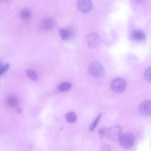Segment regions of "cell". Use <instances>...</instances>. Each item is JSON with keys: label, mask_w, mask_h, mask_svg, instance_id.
<instances>
[{"label": "cell", "mask_w": 151, "mask_h": 151, "mask_svg": "<svg viewBox=\"0 0 151 151\" xmlns=\"http://www.w3.org/2000/svg\"><path fill=\"white\" fill-rule=\"evenodd\" d=\"M118 140L120 145L122 148L129 149L134 145L135 138L132 134L127 132L122 134Z\"/></svg>", "instance_id": "cell-1"}, {"label": "cell", "mask_w": 151, "mask_h": 151, "mask_svg": "<svg viewBox=\"0 0 151 151\" xmlns=\"http://www.w3.org/2000/svg\"><path fill=\"white\" fill-rule=\"evenodd\" d=\"M88 71L92 76L97 78L102 76L105 73L103 66L97 61L93 62L90 64L89 68Z\"/></svg>", "instance_id": "cell-2"}, {"label": "cell", "mask_w": 151, "mask_h": 151, "mask_svg": "<svg viewBox=\"0 0 151 151\" xmlns=\"http://www.w3.org/2000/svg\"><path fill=\"white\" fill-rule=\"evenodd\" d=\"M126 82L121 78H117L114 80L111 84L112 90L117 93L122 92L127 87Z\"/></svg>", "instance_id": "cell-3"}, {"label": "cell", "mask_w": 151, "mask_h": 151, "mask_svg": "<svg viewBox=\"0 0 151 151\" xmlns=\"http://www.w3.org/2000/svg\"><path fill=\"white\" fill-rule=\"evenodd\" d=\"M122 128L120 126L115 125L108 128L107 137L114 141L119 140L122 133Z\"/></svg>", "instance_id": "cell-4"}, {"label": "cell", "mask_w": 151, "mask_h": 151, "mask_svg": "<svg viewBox=\"0 0 151 151\" xmlns=\"http://www.w3.org/2000/svg\"><path fill=\"white\" fill-rule=\"evenodd\" d=\"M99 36L95 32H90L86 36L85 40L87 45L90 47L94 48L96 47L99 42Z\"/></svg>", "instance_id": "cell-5"}, {"label": "cell", "mask_w": 151, "mask_h": 151, "mask_svg": "<svg viewBox=\"0 0 151 151\" xmlns=\"http://www.w3.org/2000/svg\"><path fill=\"white\" fill-rule=\"evenodd\" d=\"M55 26L54 21L49 18H44L40 22V27L43 31H48L53 29Z\"/></svg>", "instance_id": "cell-6"}, {"label": "cell", "mask_w": 151, "mask_h": 151, "mask_svg": "<svg viewBox=\"0 0 151 151\" xmlns=\"http://www.w3.org/2000/svg\"><path fill=\"white\" fill-rule=\"evenodd\" d=\"M77 7L78 10L83 13L90 11L92 7V4L90 1L88 0L79 1L77 3Z\"/></svg>", "instance_id": "cell-7"}, {"label": "cell", "mask_w": 151, "mask_h": 151, "mask_svg": "<svg viewBox=\"0 0 151 151\" xmlns=\"http://www.w3.org/2000/svg\"><path fill=\"white\" fill-rule=\"evenodd\" d=\"M151 101L150 100L144 101L140 104L139 110L140 113L143 115L147 116L151 114Z\"/></svg>", "instance_id": "cell-8"}, {"label": "cell", "mask_w": 151, "mask_h": 151, "mask_svg": "<svg viewBox=\"0 0 151 151\" xmlns=\"http://www.w3.org/2000/svg\"><path fill=\"white\" fill-rule=\"evenodd\" d=\"M132 38L137 41H142L145 38V35L144 32L141 29H136L133 30L131 33Z\"/></svg>", "instance_id": "cell-9"}, {"label": "cell", "mask_w": 151, "mask_h": 151, "mask_svg": "<svg viewBox=\"0 0 151 151\" xmlns=\"http://www.w3.org/2000/svg\"><path fill=\"white\" fill-rule=\"evenodd\" d=\"M6 103L9 107L13 108L17 105L18 99L15 96L11 95L8 97Z\"/></svg>", "instance_id": "cell-10"}, {"label": "cell", "mask_w": 151, "mask_h": 151, "mask_svg": "<svg viewBox=\"0 0 151 151\" xmlns=\"http://www.w3.org/2000/svg\"><path fill=\"white\" fill-rule=\"evenodd\" d=\"M59 34L63 40H66L69 38L72 34L71 31L68 29H61L59 30Z\"/></svg>", "instance_id": "cell-11"}, {"label": "cell", "mask_w": 151, "mask_h": 151, "mask_svg": "<svg viewBox=\"0 0 151 151\" xmlns=\"http://www.w3.org/2000/svg\"><path fill=\"white\" fill-rule=\"evenodd\" d=\"M67 121L69 123H73L77 120V116L76 114L73 112L68 113L66 116Z\"/></svg>", "instance_id": "cell-12"}, {"label": "cell", "mask_w": 151, "mask_h": 151, "mask_svg": "<svg viewBox=\"0 0 151 151\" xmlns=\"http://www.w3.org/2000/svg\"><path fill=\"white\" fill-rule=\"evenodd\" d=\"M31 15V11L27 9L23 10L20 13V16L21 18L24 20H26L30 18Z\"/></svg>", "instance_id": "cell-13"}, {"label": "cell", "mask_w": 151, "mask_h": 151, "mask_svg": "<svg viewBox=\"0 0 151 151\" xmlns=\"http://www.w3.org/2000/svg\"><path fill=\"white\" fill-rule=\"evenodd\" d=\"M72 87L71 84L67 82H64L60 84L59 86V89L62 92H66L70 90Z\"/></svg>", "instance_id": "cell-14"}, {"label": "cell", "mask_w": 151, "mask_h": 151, "mask_svg": "<svg viewBox=\"0 0 151 151\" xmlns=\"http://www.w3.org/2000/svg\"><path fill=\"white\" fill-rule=\"evenodd\" d=\"M27 76L32 80L36 81L38 79L37 73L33 70L31 69L28 70L27 72Z\"/></svg>", "instance_id": "cell-15"}, {"label": "cell", "mask_w": 151, "mask_h": 151, "mask_svg": "<svg viewBox=\"0 0 151 151\" xmlns=\"http://www.w3.org/2000/svg\"><path fill=\"white\" fill-rule=\"evenodd\" d=\"M101 113L99 114L95 120L93 122L92 124L91 125L89 129L90 131H92L96 127L99 122V121L101 117Z\"/></svg>", "instance_id": "cell-16"}, {"label": "cell", "mask_w": 151, "mask_h": 151, "mask_svg": "<svg viewBox=\"0 0 151 151\" xmlns=\"http://www.w3.org/2000/svg\"><path fill=\"white\" fill-rule=\"evenodd\" d=\"M108 128H104L99 130V134L100 137L102 138L107 137Z\"/></svg>", "instance_id": "cell-17"}, {"label": "cell", "mask_w": 151, "mask_h": 151, "mask_svg": "<svg viewBox=\"0 0 151 151\" xmlns=\"http://www.w3.org/2000/svg\"><path fill=\"white\" fill-rule=\"evenodd\" d=\"M151 68H148L145 73V77L146 80L148 82H151Z\"/></svg>", "instance_id": "cell-18"}, {"label": "cell", "mask_w": 151, "mask_h": 151, "mask_svg": "<svg viewBox=\"0 0 151 151\" xmlns=\"http://www.w3.org/2000/svg\"><path fill=\"white\" fill-rule=\"evenodd\" d=\"M10 67V65L9 64H6L3 66L2 68L0 70V77L8 70Z\"/></svg>", "instance_id": "cell-19"}, {"label": "cell", "mask_w": 151, "mask_h": 151, "mask_svg": "<svg viewBox=\"0 0 151 151\" xmlns=\"http://www.w3.org/2000/svg\"><path fill=\"white\" fill-rule=\"evenodd\" d=\"M101 151H112V149L109 145H106L103 147Z\"/></svg>", "instance_id": "cell-20"}, {"label": "cell", "mask_w": 151, "mask_h": 151, "mask_svg": "<svg viewBox=\"0 0 151 151\" xmlns=\"http://www.w3.org/2000/svg\"><path fill=\"white\" fill-rule=\"evenodd\" d=\"M17 112L19 114H21L22 113V109L20 108H17L16 109Z\"/></svg>", "instance_id": "cell-21"}]
</instances>
